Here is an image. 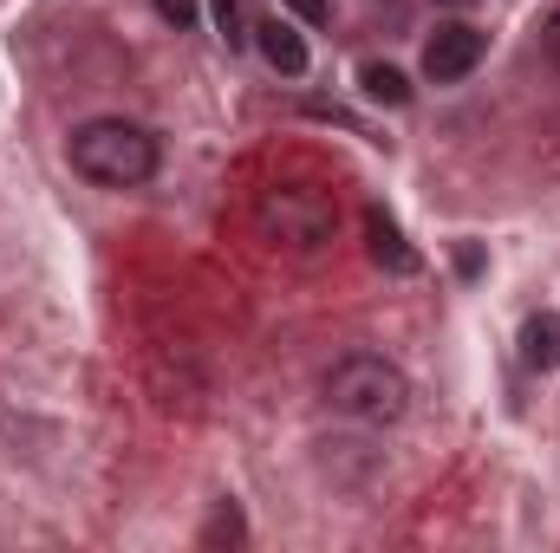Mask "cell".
I'll return each instance as SVG.
<instances>
[{
  "label": "cell",
  "mask_w": 560,
  "mask_h": 553,
  "mask_svg": "<svg viewBox=\"0 0 560 553\" xmlns=\"http://www.w3.org/2000/svg\"><path fill=\"white\" fill-rule=\"evenodd\" d=\"M66 156L98 189H138V183L156 176V138L143 125H131V118H92V125H79L72 143H66Z\"/></svg>",
  "instance_id": "6da1fadb"
},
{
  "label": "cell",
  "mask_w": 560,
  "mask_h": 553,
  "mask_svg": "<svg viewBox=\"0 0 560 553\" xmlns=\"http://www.w3.org/2000/svg\"><path fill=\"white\" fill-rule=\"evenodd\" d=\"M326 404L352 423H398L411 404V378L378 352H352L326 372Z\"/></svg>",
  "instance_id": "7a4b0ae2"
},
{
  "label": "cell",
  "mask_w": 560,
  "mask_h": 553,
  "mask_svg": "<svg viewBox=\"0 0 560 553\" xmlns=\"http://www.w3.org/2000/svg\"><path fill=\"white\" fill-rule=\"evenodd\" d=\"M255 222H261V235H268V242L293 248V255H313V248H326V242H332L339 209H332L319 189L280 183V189H268V196L255 202Z\"/></svg>",
  "instance_id": "3957f363"
},
{
  "label": "cell",
  "mask_w": 560,
  "mask_h": 553,
  "mask_svg": "<svg viewBox=\"0 0 560 553\" xmlns=\"http://www.w3.org/2000/svg\"><path fill=\"white\" fill-rule=\"evenodd\" d=\"M482 52H489V39H482L469 20H443V26L423 39V79L456 85V79H469V72L482 66Z\"/></svg>",
  "instance_id": "277c9868"
},
{
  "label": "cell",
  "mask_w": 560,
  "mask_h": 553,
  "mask_svg": "<svg viewBox=\"0 0 560 553\" xmlns=\"http://www.w3.org/2000/svg\"><path fill=\"white\" fill-rule=\"evenodd\" d=\"M255 46H261V59L275 66L280 79H300V72H306V39H300V26H287V20H255Z\"/></svg>",
  "instance_id": "5b68a950"
},
{
  "label": "cell",
  "mask_w": 560,
  "mask_h": 553,
  "mask_svg": "<svg viewBox=\"0 0 560 553\" xmlns=\"http://www.w3.org/2000/svg\"><path fill=\"white\" fill-rule=\"evenodd\" d=\"M365 235H372V261H378V268H392V274H418V255H411V242L398 235V222H392L385 209H365Z\"/></svg>",
  "instance_id": "8992f818"
},
{
  "label": "cell",
  "mask_w": 560,
  "mask_h": 553,
  "mask_svg": "<svg viewBox=\"0 0 560 553\" xmlns=\"http://www.w3.org/2000/svg\"><path fill=\"white\" fill-rule=\"evenodd\" d=\"M522 365L528 372H555L560 365V313H535L522 326Z\"/></svg>",
  "instance_id": "52a82bcc"
},
{
  "label": "cell",
  "mask_w": 560,
  "mask_h": 553,
  "mask_svg": "<svg viewBox=\"0 0 560 553\" xmlns=\"http://www.w3.org/2000/svg\"><path fill=\"white\" fill-rule=\"evenodd\" d=\"M359 92H365L372 105H411V79H405L398 66H378V59L359 72Z\"/></svg>",
  "instance_id": "ba28073f"
},
{
  "label": "cell",
  "mask_w": 560,
  "mask_h": 553,
  "mask_svg": "<svg viewBox=\"0 0 560 553\" xmlns=\"http://www.w3.org/2000/svg\"><path fill=\"white\" fill-rule=\"evenodd\" d=\"M209 7H215V26H222V39H229V46L255 39V20H248V7H242V0H209Z\"/></svg>",
  "instance_id": "9c48e42d"
},
{
  "label": "cell",
  "mask_w": 560,
  "mask_h": 553,
  "mask_svg": "<svg viewBox=\"0 0 560 553\" xmlns=\"http://www.w3.org/2000/svg\"><path fill=\"white\" fill-rule=\"evenodd\" d=\"M202 541H209V548H215V541H242V515H235V502L215 508V521L202 528Z\"/></svg>",
  "instance_id": "30bf717a"
},
{
  "label": "cell",
  "mask_w": 560,
  "mask_h": 553,
  "mask_svg": "<svg viewBox=\"0 0 560 553\" xmlns=\"http://www.w3.org/2000/svg\"><path fill=\"white\" fill-rule=\"evenodd\" d=\"M150 7H156V13H163V20H170L176 33H189V26H196V13H202L196 0H150Z\"/></svg>",
  "instance_id": "8fae6325"
},
{
  "label": "cell",
  "mask_w": 560,
  "mask_h": 553,
  "mask_svg": "<svg viewBox=\"0 0 560 553\" xmlns=\"http://www.w3.org/2000/svg\"><path fill=\"white\" fill-rule=\"evenodd\" d=\"M541 46H548V59L560 66V7L548 13V20H541Z\"/></svg>",
  "instance_id": "7c38bea8"
},
{
  "label": "cell",
  "mask_w": 560,
  "mask_h": 553,
  "mask_svg": "<svg viewBox=\"0 0 560 553\" xmlns=\"http://www.w3.org/2000/svg\"><path fill=\"white\" fill-rule=\"evenodd\" d=\"M287 7H293V13H300V20H313V26H319V20H326V7H332V0H287Z\"/></svg>",
  "instance_id": "4fadbf2b"
},
{
  "label": "cell",
  "mask_w": 560,
  "mask_h": 553,
  "mask_svg": "<svg viewBox=\"0 0 560 553\" xmlns=\"http://www.w3.org/2000/svg\"><path fill=\"white\" fill-rule=\"evenodd\" d=\"M436 7H476V0H436Z\"/></svg>",
  "instance_id": "5bb4252c"
}]
</instances>
